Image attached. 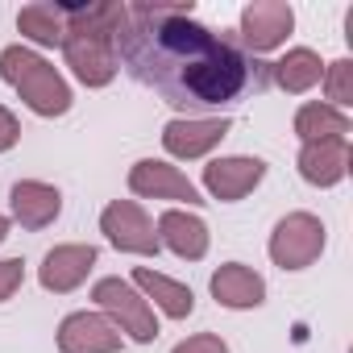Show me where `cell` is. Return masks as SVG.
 Here are the masks:
<instances>
[{
    "label": "cell",
    "mask_w": 353,
    "mask_h": 353,
    "mask_svg": "<svg viewBox=\"0 0 353 353\" xmlns=\"http://www.w3.org/2000/svg\"><path fill=\"white\" fill-rule=\"evenodd\" d=\"M295 137L299 141H328V137H349V112L324 104V100H307L295 108Z\"/></svg>",
    "instance_id": "cell-20"
},
{
    "label": "cell",
    "mask_w": 353,
    "mask_h": 353,
    "mask_svg": "<svg viewBox=\"0 0 353 353\" xmlns=\"http://www.w3.org/2000/svg\"><path fill=\"white\" fill-rule=\"evenodd\" d=\"M129 283H133V287L145 295V303H150V307H158L166 320H188V316L196 312V295H192V287H188V283H179V279H170V274H162V270L133 266Z\"/></svg>",
    "instance_id": "cell-17"
},
{
    "label": "cell",
    "mask_w": 353,
    "mask_h": 353,
    "mask_svg": "<svg viewBox=\"0 0 353 353\" xmlns=\"http://www.w3.org/2000/svg\"><path fill=\"white\" fill-rule=\"evenodd\" d=\"M229 129H233L229 117H170L162 125V150L179 162H196L208 158L229 137Z\"/></svg>",
    "instance_id": "cell-10"
},
{
    "label": "cell",
    "mask_w": 353,
    "mask_h": 353,
    "mask_svg": "<svg viewBox=\"0 0 353 353\" xmlns=\"http://www.w3.org/2000/svg\"><path fill=\"white\" fill-rule=\"evenodd\" d=\"M212 299L229 312H254L266 303V279L245 262H225L212 270Z\"/></svg>",
    "instance_id": "cell-14"
},
{
    "label": "cell",
    "mask_w": 353,
    "mask_h": 353,
    "mask_svg": "<svg viewBox=\"0 0 353 353\" xmlns=\"http://www.w3.org/2000/svg\"><path fill=\"white\" fill-rule=\"evenodd\" d=\"M266 179V162L254 158V154H225V158H212L200 174V192H208L212 200L221 204H237L245 200L258 183Z\"/></svg>",
    "instance_id": "cell-9"
},
{
    "label": "cell",
    "mask_w": 353,
    "mask_h": 353,
    "mask_svg": "<svg viewBox=\"0 0 353 353\" xmlns=\"http://www.w3.org/2000/svg\"><path fill=\"white\" fill-rule=\"evenodd\" d=\"M54 341H59V353H117L125 336L104 312H71L63 316Z\"/></svg>",
    "instance_id": "cell-12"
},
{
    "label": "cell",
    "mask_w": 353,
    "mask_h": 353,
    "mask_svg": "<svg viewBox=\"0 0 353 353\" xmlns=\"http://www.w3.org/2000/svg\"><path fill=\"white\" fill-rule=\"evenodd\" d=\"M328 245V229L316 212H287L274 233H270V262L279 270H307L312 262H320Z\"/></svg>",
    "instance_id": "cell-5"
},
{
    "label": "cell",
    "mask_w": 353,
    "mask_h": 353,
    "mask_svg": "<svg viewBox=\"0 0 353 353\" xmlns=\"http://www.w3.org/2000/svg\"><path fill=\"white\" fill-rule=\"evenodd\" d=\"M170 353H229V345H225V336H221V332H196V336L179 341Z\"/></svg>",
    "instance_id": "cell-23"
},
{
    "label": "cell",
    "mask_w": 353,
    "mask_h": 353,
    "mask_svg": "<svg viewBox=\"0 0 353 353\" xmlns=\"http://www.w3.org/2000/svg\"><path fill=\"white\" fill-rule=\"evenodd\" d=\"M92 299H96V312H104L117 324V332H125L129 341L150 345L158 336V316H154V307L145 303V295L129 279H117V274L100 279L92 287Z\"/></svg>",
    "instance_id": "cell-4"
},
{
    "label": "cell",
    "mask_w": 353,
    "mask_h": 353,
    "mask_svg": "<svg viewBox=\"0 0 353 353\" xmlns=\"http://www.w3.org/2000/svg\"><path fill=\"white\" fill-rule=\"evenodd\" d=\"M9 229H13V221H9L5 212H0V241H5V237H9Z\"/></svg>",
    "instance_id": "cell-25"
},
{
    "label": "cell",
    "mask_w": 353,
    "mask_h": 353,
    "mask_svg": "<svg viewBox=\"0 0 353 353\" xmlns=\"http://www.w3.org/2000/svg\"><path fill=\"white\" fill-rule=\"evenodd\" d=\"M0 79H5L21 96V104L38 117H67L71 104H75L71 83L63 79V71L50 59H42L34 46H21V42L0 50Z\"/></svg>",
    "instance_id": "cell-3"
},
{
    "label": "cell",
    "mask_w": 353,
    "mask_h": 353,
    "mask_svg": "<svg viewBox=\"0 0 353 353\" xmlns=\"http://www.w3.org/2000/svg\"><path fill=\"white\" fill-rule=\"evenodd\" d=\"M349 137H328V141H303L299 145V174H303V183L312 188H336L345 174H349Z\"/></svg>",
    "instance_id": "cell-15"
},
{
    "label": "cell",
    "mask_w": 353,
    "mask_h": 353,
    "mask_svg": "<svg viewBox=\"0 0 353 353\" xmlns=\"http://www.w3.org/2000/svg\"><path fill=\"white\" fill-rule=\"evenodd\" d=\"M96 262H100L96 245H83V241L54 245V250H46V258L38 266V283L50 295H71V291H79L88 283V274L96 270Z\"/></svg>",
    "instance_id": "cell-11"
},
{
    "label": "cell",
    "mask_w": 353,
    "mask_h": 353,
    "mask_svg": "<svg viewBox=\"0 0 353 353\" xmlns=\"http://www.w3.org/2000/svg\"><path fill=\"white\" fill-rule=\"evenodd\" d=\"M17 30H21V38H30L34 46L54 50V46H63V34H67V13H63V5L38 0V5H26V9L17 13Z\"/></svg>",
    "instance_id": "cell-19"
},
{
    "label": "cell",
    "mask_w": 353,
    "mask_h": 353,
    "mask_svg": "<svg viewBox=\"0 0 353 353\" xmlns=\"http://www.w3.org/2000/svg\"><path fill=\"white\" fill-rule=\"evenodd\" d=\"M26 283V262L21 258H0V303L13 299Z\"/></svg>",
    "instance_id": "cell-22"
},
{
    "label": "cell",
    "mask_w": 353,
    "mask_h": 353,
    "mask_svg": "<svg viewBox=\"0 0 353 353\" xmlns=\"http://www.w3.org/2000/svg\"><path fill=\"white\" fill-rule=\"evenodd\" d=\"M67 34L63 59L83 88H108L121 71L117 63V30L125 17V0H92V5H63Z\"/></svg>",
    "instance_id": "cell-2"
},
{
    "label": "cell",
    "mask_w": 353,
    "mask_h": 353,
    "mask_svg": "<svg viewBox=\"0 0 353 353\" xmlns=\"http://www.w3.org/2000/svg\"><path fill=\"white\" fill-rule=\"evenodd\" d=\"M100 233L108 237L112 250L133 254V258H158V250H162L158 233H154V221L137 200H112L100 212Z\"/></svg>",
    "instance_id": "cell-6"
},
{
    "label": "cell",
    "mask_w": 353,
    "mask_h": 353,
    "mask_svg": "<svg viewBox=\"0 0 353 353\" xmlns=\"http://www.w3.org/2000/svg\"><path fill=\"white\" fill-rule=\"evenodd\" d=\"M17 141H21V125H17V117L5 104H0V154H9Z\"/></svg>",
    "instance_id": "cell-24"
},
{
    "label": "cell",
    "mask_w": 353,
    "mask_h": 353,
    "mask_svg": "<svg viewBox=\"0 0 353 353\" xmlns=\"http://www.w3.org/2000/svg\"><path fill=\"white\" fill-rule=\"evenodd\" d=\"M270 79H274V88H283L287 96H303V92H312V88L324 79V59H320L312 46H291V50L270 67Z\"/></svg>",
    "instance_id": "cell-18"
},
{
    "label": "cell",
    "mask_w": 353,
    "mask_h": 353,
    "mask_svg": "<svg viewBox=\"0 0 353 353\" xmlns=\"http://www.w3.org/2000/svg\"><path fill=\"white\" fill-rule=\"evenodd\" d=\"M324 104H332V108H349L353 104V59H332V63H324Z\"/></svg>",
    "instance_id": "cell-21"
},
{
    "label": "cell",
    "mask_w": 353,
    "mask_h": 353,
    "mask_svg": "<svg viewBox=\"0 0 353 353\" xmlns=\"http://www.w3.org/2000/svg\"><path fill=\"white\" fill-rule=\"evenodd\" d=\"M129 192L141 196V200H170V204H188V208L208 204L204 192L179 166H170L166 158H137L129 166Z\"/></svg>",
    "instance_id": "cell-7"
},
{
    "label": "cell",
    "mask_w": 353,
    "mask_h": 353,
    "mask_svg": "<svg viewBox=\"0 0 353 353\" xmlns=\"http://www.w3.org/2000/svg\"><path fill=\"white\" fill-rule=\"evenodd\" d=\"M237 30H241V50L245 54H270L279 50L291 30H295V9L287 0H250L237 17Z\"/></svg>",
    "instance_id": "cell-8"
},
{
    "label": "cell",
    "mask_w": 353,
    "mask_h": 353,
    "mask_svg": "<svg viewBox=\"0 0 353 353\" xmlns=\"http://www.w3.org/2000/svg\"><path fill=\"white\" fill-rule=\"evenodd\" d=\"M117 63L188 117L196 108H225L245 92L266 88V71L237 42L212 34L196 17V5H125Z\"/></svg>",
    "instance_id": "cell-1"
},
{
    "label": "cell",
    "mask_w": 353,
    "mask_h": 353,
    "mask_svg": "<svg viewBox=\"0 0 353 353\" xmlns=\"http://www.w3.org/2000/svg\"><path fill=\"white\" fill-rule=\"evenodd\" d=\"M9 204H13V221L21 229H50L63 212V192L54 183H42V179H17L13 192H9Z\"/></svg>",
    "instance_id": "cell-16"
},
{
    "label": "cell",
    "mask_w": 353,
    "mask_h": 353,
    "mask_svg": "<svg viewBox=\"0 0 353 353\" xmlns=\"http://www.w3.org/2000/svg\"><path fill=\"white\" fill-rule=\"evenodd\" d=\"M158 233V245L170 250L174 258H183V262H200L212 245V233H208V221L188 212V208H166L154 225Z\"/></svg>",
    "instance_id": "cell-13"
}]
</instances>
